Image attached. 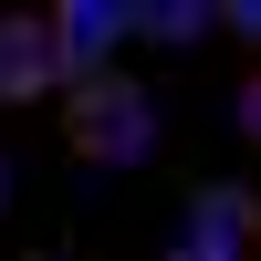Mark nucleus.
I'll use <instances>...</instances> for the list:
<instances>
[{
    "label": "nucleus",
    "mask_w": 261,
    "mask_h": 261,
    "mask_svg": "<svg viewBox=\"0 0 261 261\" xmlns=\"http://www.w3.org/2000/svg\"><path fill=\"white\" fill-rule=\"evenodd\" d=\"M63 146H73L84 167H146L157 157V105H146L136 73H73L63 84Z\"/></svg>",
    "instance_id": "1"
},
{
    "label": "nucleus",
    "mask_w": 261,
    "mask_h": 261,
    "mask_svg": "<svg viewBox=\"0 0 261 261\" xmlns=\"http://www.w3.org/2000/svg\"><path fill=\"white\" fill-rule=\"evenodd\" d=\"M251 241H261V199H251V188H220V178H199V188H188V251L241 261Z\"/></svg>",
    "instance_id": "2"
},
{
    "label": "nucleus",
    "mask_w": 261,
    "mask_h": 261,
    "mask_svg": "<svg viewBox=\"0 0 261 261\" xmlns=\"http://www.w3.org/2000/svg\"><path fill=\"white\" fill-rule=\"evenodd\" d=\"M53 84H63V53H53V21L11 11V21H0V105H32V94H53Z\"/></svg>",
    "instance_id": "3"
},
{
    "label": "nucleus",
    "mask_w": 261,
    "mask_h": 261,
    "mask_svg": "<svg viewBox=\"0 0 261 261\" xmlns=\"http://www.w3.org/2000/svg\"><path fill=\"white\" fill-rule=\"evenodd\" d=\"M136 32V11H115V0H63L53 11V53H63V84L73 73H105V42Z\"/></svg>",
    "instance_id": "4"
},
{
    "label": "nucleus",
    "mask_w": 261,
    "mask_h": 261,
    "mask_svg": "<svg viewBox=\"0 0 261 261\" xmlns=\"http://www.w3.org/2000/svg\"><path fill=\"white\" fill-rule=\"evenodd\" d=\"M136 32H146V42H199L209 11H199V0H157V11H136Z\"/></svg>",
    "instance_id": "5"
},
{
    "label": "nucleus",
    "mask_w": 261,
    "mask_h": 261,
    "mask_svg": "<svg viewBox=\"0 0 261 261\" xmlns=\"http://www.w3.org/2000/svg\"><path fill=\"white\" fill-rule=\"evenodd\" d=\"M241 136H251V146H261V73H251V84H241Z\"/></svg>",
    "instance_id": "6"
},
{
    "label": "nucleus",
    "mask_w": 261,
    "mask_h": 261,
    "mask_svg": "<svg viewBox=\"0 0 261 261\" xmlns=\"http://www.w3.org/2000/svg\"><path fill=\"white\" fill-rule=\"evenodd\" d=\"M230 32H241V42H261V0H241V11H230Z\"/></svg>",
    "instance_id": "7"
},
{
    "label": "nucleus",
    "mask_w": 261,
    "mask_h": 261,
    "mask_svg": "<svg viewBox=\"0 0 261 261\" xmlns=\"http://www.w3.org/2000/svg\"><path fill=\"white\" fill-rule=\"evenodd\" d=\"M167 261H209V251H167Z\"/></svg>",
    "instance_id": "8"
},
{
    "label": "nucleus",
    "mask_w": 261,
    "mask_h": 261,
    "mask_svg": "<svg viewBox=\"0 0 261 261\" xmlns=\"http://www.w3.org/2000/svg\"><path fill=\"white\" fill-rule=\"evenodd\" d=\"M0 199H11V167H0Z\"/></svg>",
    "instance_id": "9"
}]
</instances>
